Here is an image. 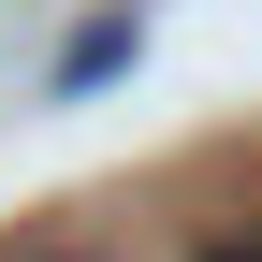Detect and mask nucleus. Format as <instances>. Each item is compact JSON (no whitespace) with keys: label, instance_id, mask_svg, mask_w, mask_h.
<instances>
[{"label":"nucleus","instance_id":"1","mask_svg":"<svg viewBox=\"0 0 262 262\" xmlns=\"http://www.w3.org/2000/svg\"><path fill=\"white\" fill-rule=\"evenodd\" d=\"M131 58V15H102V29H73V44H58V102H73V88H102Z\"/></svg>","mask_w":262,"mask_h":262},{"label":"nucleus","instance_id":"2","mask_svg":"<svg viewBox=\"0 0 262 262\" xmlns=\"http://www.w3.org/2000/svg\"><path fill=\"white\" fill-rule=\"evenodd\" d=\"M204 262H262V219H233V233H219V248H204Z\"/></svg>","mask_w":262,"mask_h":262},{"label":"nucleus","instance_id":"3","mask_svg":"<svg viewBox=\"0 0 262 262\" xmlns=\"http://www.w3.org/2000/svg\"><path fill=\"white\" fill-rule=\"evenodd\" d=\"M29 262H131V248H29Z\"/></svg>","mask_w":262,"mask_h":262}]
</instances>
